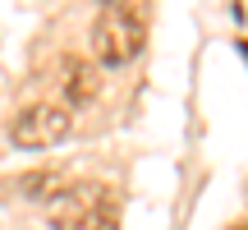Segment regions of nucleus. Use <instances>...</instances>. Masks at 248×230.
I'll return each mask as SVG.
<instances>
[{"instance_id": "5", "label": "nucleus", "mask_w": 248, "mask_h": 230, "mask_svg": "<svg viewBox=\"0 0 248 230\" xmlns=\"http://www.w3.org/2000/svg\"><path fill=\"white\" fill-rule=\"evenodd\" d=\"M106 5H120V0H106Z\"/></svg>"}, {"instance_id": "3", "label": "nucleus", "mask_w": 248, "mask_h": 230, "mask_svg": "<svg viewBox=\"0 0 248 230\" xmlns=\"http://www.w3.org/2000/svg\"><path fill=\"white\" fill-rule=\"evenodd\" d=\"M69 124H74L69 106H60V101H32V106H23L14 115L9 143L23 148V152H46V148H55V143H64Z\"/></svg>"}, {"instance_id": "6", "label": "nucleus", "mask_w": 248, "mask_h": 230, "mask_svg": "<svg viewBox=\"0 0 248 230\" xmlns=\"http://www.w3.org/2000/svg\"><path fill=\"white\" fill-rule=\"evenodd\" d=\"M244 230H248V226H244Z\"/></svg>"}, {"instance_id": "1", "label": "nucleus", "mask_w": 248, "mask_h": 230, "mask_svg": "<svg viewBox=\"0 0 248 230\" xmlns=\"http://www.w3.org/2000/svg\"><path fill=\"white\" fill-rule=\"evenodd\" d=\"M147 46V14L138 0H120L106 5L92 23V55L101 69H120V65L138 60V51Z\"/></svg>"}, {"instance_id": "4", "label": "nucleus", "mask_w": 248, "mask_h": 230, "mask_svg": "<svg viewBox=\"0 0 248 230\" xmlns=\"http://www.w3.org/2000/svg\"><path fill=\"white\" fill-rule=\"evenodd\" d=\"M60 88H64V101L69 106H88L92 97H97V88H101V69L92 60H83V55H69V60L60 65Z\"/></svg>"}, {"instance_id": "2", "label": "nucleus", "mask_w": 248, "mask_h": 230, "mask_svg": "<svg viewBox=\"0 0 248 230\" xmlns=\"http://www.w3.org/2000/svg\"><path fill=\"white\" fill-rule=\"evenodd\" d=\"M55 226L60 230H120L115 221V198L106 184H88V180H74V184L46 194Z\"/></svg>"}]
</instances>
